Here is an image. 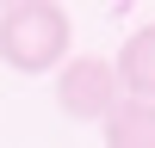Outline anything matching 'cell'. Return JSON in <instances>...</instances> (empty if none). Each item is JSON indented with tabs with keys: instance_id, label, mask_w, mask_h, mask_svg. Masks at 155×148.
Masks as SVG:
<instances>
[{
	"instance_id": "cell-3",
	"label": "cell",
	"mask_w": 155,
	"mask_h": 148,
	"mask_svg": "<svg viewBox=\"0 0 155 148\" xmlns=\"http://www.w3.org/2000/svg\"><path fill=\"white\" fill-rule=\"evenodd\" d=\"M112 74H118V93L124 99H149L155 105V25H137V31L124 37Z\"/></svg>"
},
{
	"instance_id": "cell-1",
	"label": "cell",
	"mask_w": 155,
	"mask_h": 148,
	"mask_svg": "<svg viewBox=\"0 0 155 148\" xmlns=\"http://www.w3.org/2000/svg\"><path fill=\"white\" fill-rule=\"evenodd\" d=\"M74 43V19L50 0H12L0 12V62L19 74H50L68 62Z\"/></svg>"
},
{
	"instance_id": "cell-4",
	"label": "cell",
	"mask_w": 155,
	"mask_h": 148,
	"mask_svg": "<svg viewBox=\"0 0 155 148\" xmlns=\"http://www.w3.org/2000/svg\"><path fill=\"white\" fill-rule=\"evenodd\" d=\"M106 148H155V105L149 99H118V105H112Z\"/></svg>"
},
{
	"instance_id": "cell-2",
	"label": "cell",
	"mask_w": 155,
	"mask_h": 148,
	"mask_svg": "<svg viewBox=\"0 0 155 148\" xmlns=\"http://www.w3.org/2000/svg\"><path fill=\"white\" fill-rule=\"evenodd\" d=\"M118 99H124V93H118V74H112L106 56H68V62H62V80H56L62 117H74V123H106Z\"/></svg>"
}]
</instances>
